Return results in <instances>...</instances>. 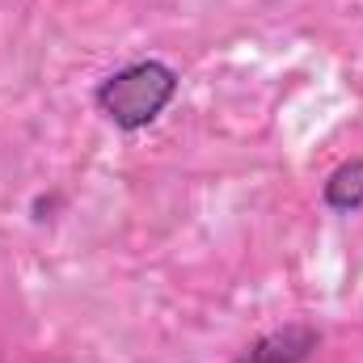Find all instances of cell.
Listing matches in <instances>:
<instances>
[{
    "label": "cell",
    "mask_w": 363,
    "mask_h": 363,
    "mask_svg": "<svg viewBox=\"0 0 363 363\" xmlns=\"http://www.w3.org/2000/svg\"><path fill=\"white\" fill-rule=\"evenodd\" d=\"M178 89V77L174 68L157 64V60H144V64H131L123 72H114L110 81H101L97 89V106L123 127V131H135V127H148Z\"/></svg>",
    "instance_id": "cell-1"
},
{
    "label": "cell",
    "mask_w": 363,
    "mask_h": 363,
    "mask_svg": "<svg viewBox=\"0 0 363 363\" xmlns=\"http://www.w3.org/2000/svg\"><path fill=\"white\" fill-rule=\"evenodd\" d=\"M313 351H317V334L291 325V330H279L271 338H262L258 347H250L237 363H304Z\"/></svg>",
    "instance_id": "cell-2"
},
{
    "label": "cell",
    "mask_w": 363,
    "mask_h": 363,
    "mask_svg": "<svg viewBox=\"0 0 363 363\" xmlns=\"http://www.w3.org/2000/svg\"><path fill=\"white\" fill-rule=\"evenodd\" d=\"M325 203L334 211H359L363 207V161H351V165L334 169V178L325 182Z\"/></svg>",
    "instance_id": "cell-3"
}]
</instances>
